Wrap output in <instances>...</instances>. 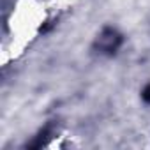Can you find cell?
<instances>
[{
	"mask_svg": "<svg viewBox=\"0 0 150 150\" xmlns=\"http://www.w3.org/2000/svg\"><path fill=\"white\" fill-rule=\"evenodd\" d=\"M122 41H124V37H122L115 28L106 27V28L99 34V37H97L96 48H97L101 53H104V55H115L117 50L120 48Z\"/></svg>",
	"mask_w": 150,
	"mask_h": 150,
	"instance_id": "cell-1",
	"label": "cell"
},
{
	"mask_svg": "<svg viewBox=\"0 0 150 150\" xmlns=\"http://www.w3.org/2000/svg\"><path fill=\"white\" fill-rule=\"evenodd\" d=\"M50 134H51V125H46V127L37 134V138L28 145V148H41V146L46 145V141L50 139Z\"/></svg>",
	"mask_w": 150,
	"mask_h": 150,
	"instance_id": "cell-2",
	"label": "cell"
},
{
	"mask_svg": "<svg viewBox=\"0 0 150 150\" xmlns=\"http://www.w3.org/2000/svg\"><path fill=\"white\" fill-rule=\"evenodd\" d=\"M141 96H143V101H145V103H150V83L143 88V94H141Z\"/></svg>",
	"mask_w": 150,
	"mask_h": 150,
	"instance_id": "cell-3",
	"label": "cell"
}]
</instances>
